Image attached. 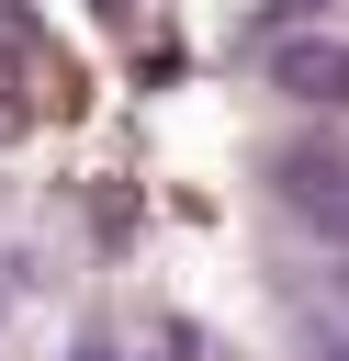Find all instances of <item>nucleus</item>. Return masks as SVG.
I'll list each match as a JSON object with an SVG mask.
<instances>
[{
    "instance_id": "obj_1",
    "label": "nucleus",
    "mask_w": 349,
    "mask_h": 361,
    "mask_svg": "<svg viewBox=\"0 0 349 361\" xmlns=\"http://www.w3.org/2000/svg\"><path fill=\"white\" fill-rule=\"evenodd\" d=\"M281 90H304V102H349V45H281Z\"/></svg>"
}]
</instances>
